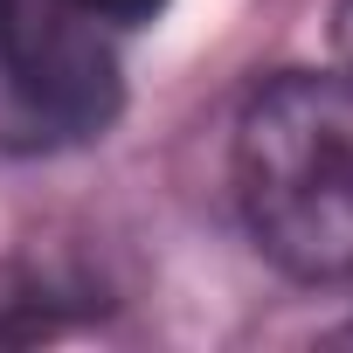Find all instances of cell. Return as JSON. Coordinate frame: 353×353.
<instances>
[{"label": "cell", "instance_id": "obj_1", "mask_svg": "<svg viewBox=\"0 0 353 353\" xmlns=\"http://www.w3.org/2000/svg\"><path fill=\"white\" fill-rule=\"evenodd\" d=\"M236 208L298 284H353V70H284L236 118Z\"/></svg>", "mask_w": 353, "mask_h": 353}, {"label": "cell", "instance_id": "obj_2", "mask_svg": "<svg viewBox=\"0 0 353 353\" xmlns=\"http://www.w3.org/2000/svg\"><path fill=\"white\" fill-rule=\"evenodd\" d=\"M159 8L166 0H0V77L35 145L97 139L118 118V42Z\"/></svg>", "mask_w": 353, "mask_h": 353}, {"label": "cell", "instance_id": "obj_3", "mask_svg": "<svg viewBox=\"0 0 353 353\" xmlns=\"http://www.w3.org/2000/svg\"><path fill=\"white\" fill-rule=\"evenodd\" d=\"M83 305V291H63L49 270H28V263H0V346H35V339H56Z\"/></svg>", "mask_w": 353, "mask_h": 353}, {"label": "cell", "instance_id": "obj_4", "mask_svg": "<svg viewBox=\"0 0 353 353\" xmlns=\"http://www.w3.org/2000/svg\"><path fill=\"white\" fill-rule=\"evenodd\" d=\"M332 49H339V63L353 70V0H339V14H332Z\"/></svg>", "mask_w": 353, "mask_h": 353}]
</instances>
